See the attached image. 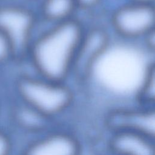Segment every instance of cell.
Returning <instances> with one entry per match:
<instances>
[{
	"label": "cell",
	"mask_w": 155,
	"mask_h": 155,
	"mask_svg": "<svg viewBox=\"0 0 155 155\" xmlns=\"http://www.w3.org/2000/svg\"><path fill=\"white\" fill-rule=\"evenodd\" d=\"M85 28L75 18L53 24L33 39L27 55L38 76L65 82L71 74L76 53Z\"/></svg>",
	"instance_id": "6da1fadb"
},
{
	"label": "cell",
	"mask_w": 155,
	"mask_h": 155,
	"mask_svg": "<svg viewBox=\"0 0 155 155\" xmlns=\"http://www.w3.org/2000/svg\"><path fill=\"white\" fill-rule=\"evenodd\" d=\"M19 101L50 119L64 113L72 105L74 94L65 82L24 74L15 83Z\"/></svg>",
	"instance_id": "7a4b0ae2"
},
{
	"label": "cell",
	"mask_w": 155,
	"mask_h": 155,
	"mask_svg": "<svg viewBox=\"0 0 155 155\" xmlns=\"http://www.w3.org/2000/svg\"><path fill=\"white\" fill-rule=\"evenodd\" d=\"M36 23L35 13L16 4L0 6V30L10 42L15 58L27 55Z\"/></svg>",
	"instance_id": "3957f363"
},
{
	"label": "cell",
	"mask_w": 155,
	"mask_h": 155,
	"mask_svg": "<svg viewBox=\"0 0 155 155\" xmlns=\"http://www.w3.org/2000/svg\"><path fill=\"white\" fill-rule=\"evenodd\" d=\"M110 22L113 30L123 38H143L155 29V6L128 2L114 10Z\"/></svg>",
	"instance_id": "277c9868"
},
{
	"label": "cell",
	"mask_w": 155,
	"mask_h": 155,
	"mask_svg": "<svg viewBox=\"0 0 155 155\" xmlns=\"http://www.w3.org/2000/svg\"><path fill=\"white\" fill-rule=\"evenodd\" d=\"M110 44L108 31L102 27L84 30L74 57L71 74L84 81L90 75L96 61L105 52Z\"/></svg>",
	"instance_id": "5b68a950"
},
{
	"label": "cell",
	"mask_w": 155,
	"mask_h": 155,
	"mask_svg": "<svg viewBox=\"0 0 155 155\" xmlns=\"http://www.w3.org/2000/svg\"><path fill=\"white\" fill-rule=\"evenodd\" d=\"M106 123L112 131H128L155 137V111L153 107L114 110L107 114Z\"/></svg>",
	"instance_id": "8992f818"
},
{
	"label": "cell",
	"mask_w": 155,
	"mask_h": 155,
	"mask_svg": "<svg viewBox=\"0 0 155 155\" xmlns=\"http://www.w3.org/2000/svg\"><path fill=\"white\" fill-rule=\"evenodd\" d=\"M81 145L73 134L54 131L29 142L22 155H80Z\"/></svg>",
	"instance_id": "52a82bcc"
},
{
	"label": "cell",
	"mask_w": 155,
	"mask_h": 155,
	"mask_svg": "<svg viewBox=\"0 0 155 155\" xmlns=\"http://www.w3.org/2000/svg\"><path fill=\"white\" fill-rule=\"evenodd\" d=\"M108 147L114 155H155L154 139L136 132L112 131Z\"/></svg>",
	"instance_id": "ba28073f"
},
{
	"label": "cell",
	"mask_w": 155,
	"mask_h": 155,
	"mask_svg": "<svg viewBox=\"0 0 155 155\" xmlns=\"http://www.w3.org/2000/svg\"><path fill=\"white\" fill-rule=\"evenodd\" d=\"M8 115L12 124L26 132L41 131L49 120L20 101L10 108Z\"/></svg>",
	"instance_id": "9c48e42d"
},
{
	"label": "cell",
	"mask_w": 155,
	"mask_h": 155,
	"mask_svg": "<svg viewBox=\"0 0 155 155\" xmlns=\"http://www.w3.org/2000/svg\"><path fill=\"white\" fill-rule=\"evenodd\" d=\"M77 9L75 0H41L40 13L45 21L53 25L74 18Z\"/></svg>",
	"instance_id": "30bf717a"
},
{
	"label": "cell",
	"mask_w": 155,
	"mask_h": 155,
	"mask_svg": "<svg viewBox=\"0 0 155 155\" xmlns=\"http://www.w3.org/2000/svg\"><path fill=\"white\" fill-rule=\"evenodd\" d=\"M139 104L145 107H153L155 101V65L150 63L146 69L142 83L137 93Z\"/></svg>",
	"instance_id": "8fae6325"
},
{
	"label": "cell",
	"mask_w": 155,
	"mask_h": 155,
	"mask_svg": "<svg viewBox=\"0 0 155 155\" xmlns=\"http://www.w3.org/2000/svg\"><path fill=\"white\" fill-rule=\"evenodd\" d=\"M15 58L13 47L7 37L0 30V65Z\"/></svg>",
	"instance_id": "7c38bea8"
},
{
	"label": "cell",
	"mask_w": 155,
	"mask_h": 155,
	"mask_svg": "<svg viewBox=\"0 0 155 155\" xmlns=\"http://www.w3.org/2000/svg\"><path fill=\"white\" fill-rule=\"evenodd\" d=\"M13 150L14 140L11 133L0 126V155H12Z\"/></svg>",
	"instance_id": "4fadbf2b"
},
{
	"label": "cell",
	"mask_w": 155,
	"mask_h": 155,
	"mask_svg": "<svg viewBox=\"0 0 155 155\" xmlns=\"http://www.w3.org/2000/svg\"><path fill=\"white\" fill-rule=\"evenodd\" d=\"M102 0H75L78 8L90 10L97 7Z\"/></svg>",
	"instance_id": "5bb4252c"
},
{
	"label": "cell",
	"mask_w": 155,
	"mask_h": 155,
	"mask_svg": "<svg viewBox=\"0 0 155 155\" xmlns=\"http://www.w3.org/2000/svg\"><path fill=\"white\" fill-rule=\"evenodd\" d=\"M142 38L144 39L146 48L149 51L154 52L155 50V29L147 33Z\"/></svg>",
	"instance_id": "9a60e30c"
},
{
	"label": "cell",
	"mask_w": 155,
	"mask_h": 155,
	"mask_svg": "<svg viewBox=\"0 0 155 155\" xmlns=\"http://www.w3.org/2000/svg\"><path fill=\"white\" fill-rule=\"evenodd\" d=\"M129 2L139 4H144V5H154L155 0H128Z\"/></svg>",
	"instance_id": "2e32d148"
},
{
	"label": "cell",
	"mask_w": 155,
	"mask_h": 155,
	"mask_svg": "<svg viewBox=\"0 0 155 155\" xmlns=\"http://www.w3.org/2000/svg\"><path fill=\"white\" fill-rule=\"evenodd\" d=\"M2 104L1 99V97H0V115L1 114V112H2Z\"/></svg>",
	"instance_id": "e0dca14e"
}]
</instances>
